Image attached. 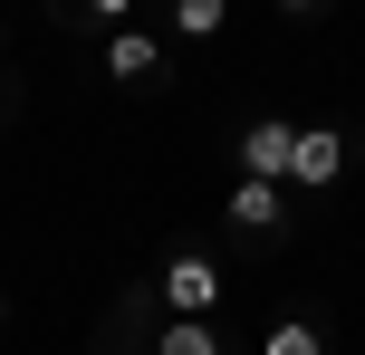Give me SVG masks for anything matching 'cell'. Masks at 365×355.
Segmentation results:
<instances>
[{
    "mask_svg": "<svg viewBox=\"0 0 365 355\" xmlns=\"http://www.w3.org/2000/svg\"><path fill=\"white\" fill-rule=\"evenodd\" d=\"M0 317H10V298H0Z\"/></svg>",
    "mask_w": 365,
    "mask_h": 355,
    "instance_id": "obj_9",
    "label": "cell"
},
{
    "mask_svg": "<svg viewBox=\"0 0 365 355\" xmlns=\"http://www.w3.org/2000/svg\"><path fill=\"white\" fill-rule=\"evenodd\" d=\"M259 355H327V337H317L308 317H279L269 337H259Z\"/></svg>",
    "mask_w": 365,
    "mask_h": 355,
    "instance_id": "obj_7",
    "label": "cell"
},
{
    "mask_svg": "<svg viewBox=\"0 0 365 355\" xmlns=\"http://www.w3.org/2000/svg\"><path fill=\"white\" fill-rule=\"evenodd\" d=\"M154 355H221V327H212V317H164Z\"/></svg>",
    "mask_w": 365,
    "mask_h": 355,
    "instance_id": "obj_6",
    "label": "cell"
},
{
    "mask_svg": "<svg viewBox=\"0 0 365 355\" xmlns=\"http://www.w3.org/2000/svg\"><path fill=\"white\" fill-rule=\"evenodd\" d=\"M164 307H173V317H212V307H221V269L202 260V250L164 260Z\"/></svg>",
    "mask_w": 365,
    "mask_h": 355,
    "instance_id": "obj_2",
    "label": "cell"
},
{
    "mask_svg": "<svg viewBox=\"0 0 365 355\" xmlns=\"http://www.w3.org/2000/svg\"><path fill=\"white\" fill-rule=\"evenodd\" d=\"M221 19H231L221 0H182V10H173V38H221Z\"/></svg>",
    "mask_w": 365,
    "mask_h": 355,
    "instance_id": "obj_8",
    "label": "cell"
},
{
    "mask_svg": "<svg viewBox=\"0 0 365 355\" xmlns=\"http://www.w3.org/2000/svg\"><path fill=\"white\" fill-rule=\"evenodd\" d=\"M279 221H289V192H279V183H231V231L269 240Z\"/></svg>",
    "mask_w": 365,
    "mask_h": 355,
    "instance_id": "obj_5",
    "label": "cell"
},
{
    "mask_svg": "<svg viewBox=\"0 0 365 355\" xmlns=\"http://www.w3.org/2000/svg\"><path fill=\"white\" fill-rule=\"evenodd\" d=\"M106 77L115 87H164V48H154L145 29H115L106 38Z\"/></svg>",
    "mask_w": 365,
    "mask_h": 355,
    "instance_id": "obj_4",
    "label": "cell"
},
{
    "mask_svg": "<svg viewBox=\"0 0 365 355\" xmlns=\"http://www.w3.org/2000/svg\"><path fill=\"white\" fill-rule=\"evenodd\" d=\"M231 154H240V183H279V192H289V154H298V125H289V115H250Z\"/></svg>",
    "mask_w": 365,
    "mask_h": 355,
    "instance_id": "obj_1",
    "label": "cell"
},
{
    "mask_svg": "<svg viewBox=\"0 0 365 355\" xmlns=\"http://www.w3.org/2000/svg\"><path fill=\"white\" fill-rule=\"evenodd\" d=\"M336 173H346V134H336V125H298V154H289V183H298V192H327Z\"/></svg>",
    "mask_w": 365,
    "mask_h": 355,
    "instance_id": "obj_3",
    "label": "cell"
}]
</instances>
